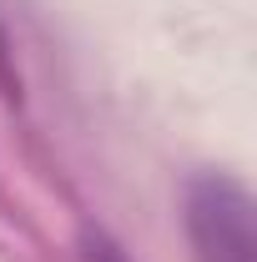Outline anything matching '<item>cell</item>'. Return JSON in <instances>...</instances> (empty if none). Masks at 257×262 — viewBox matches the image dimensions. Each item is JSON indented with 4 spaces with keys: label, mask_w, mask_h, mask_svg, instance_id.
I'll return each mask as SVG.
<instances>
[{
    "label": "cell",
    "mask_w": 257,
    "mask_h": 262,
    "mask_svg": "<svg viewBox=\"0 0 257 262\" xmlns=\"http://www.w3.org/2000/svg\"><path fill=\"white\" fill-rule=\"evenodd\" d=\"M187 227H192L197 262H252V196L232 177H202L187 196Z\"/></svg>",
    "instance_id": "1"
}]
</instances>
